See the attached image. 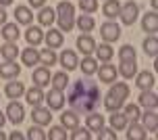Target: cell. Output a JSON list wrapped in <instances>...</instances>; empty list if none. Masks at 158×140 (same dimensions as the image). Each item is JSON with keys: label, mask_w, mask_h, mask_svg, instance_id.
I'll return each instance as SVG.
<instances>
[{"label": "cell", "mask_w": 158, "mask_h": 140, "mask_svg": "<svg viewBox=\"0 0 158 140\" xmlns=\"http://www.w3.org/2000/svg\"><path fill=\"white\" fill-rule=\"evenodd\" d=\"M64 98H67V102L71 105V109L77 115H87V113L96 111V107H98V102H100V90L89 79H77V82L71 84L69 94Z\"/></svg>", "instance_id": "6da1fadb"}, {"label": "cell", "mask_w": 158, "mask_h": 140, "mask_svg": "<svg viewBox=\"0 0 158 140\" xmlns=\"http://www.w3.org/2000/svg\"><path fill=\"white\" fill-rule=\"evenodd\" d=\"M56 21L60 31H71L75 27V4L69 0H60L56 7Z\"/></svg>", "instance_id": "7a4b0ae2"}, {"label": "cell", "mask_w": 158, "mask_h": 140, "mask_svg": "<svg viewBox=\"0 0 158 140\" xmlns=\"http://www.w3.org/2000/svg\"><path fill=\"white\" fill-rule=\"evenodd\" d=\"M137 15H139V4L135 0H127L125 4H121V11H118V17L125 25H133L137 21Z\"/></svg>", "instance_id": "3957f363"}, {"label": "cell", "mask_w": 158, "mask_h": 140, "mask_svg": "<svg viewBox=\"0 0 158 140\" xmlns=\"http://www.w3.org/2000/svg\"><path fill=\"white\" fill-rule=\"evenodd\" d=\"M4 115H6V119H8L13 125H19V124L25 119V109H23V105H21V102H17L15 98H13V101L6 105Z\"/></svg>", "instance_id": "277c9868"}, {"label": "cell", "mask_w": 158, "mask_h": 140, "mask_svg": "<svg viewBox=\"0 0 158 140\" xmlns=\"http://www.w3.org/2000/svg\"><path fill=\"white\" fill-rule=\"evenodd\" d=\"M100 36H102L104 42L112 44V42H117V40L121 38V27L110 19V21H106V23L100 25Z\"/></svg>", "instance_id": "5b68a950"}, {"label": "cell", "mask_w": 158, "mask_h": 140, "mask_svg": "<svg viewBox=\"0 0 158 140\" xmlns=\"http://www.w3.org/2000/svg\"><path fill=\"white\" fill-rule=\"evenodd\" d=\"M44 101L48 102V109L50 111H60L64 107V102H67V98H64V94L60 92V90H50V92L44 94Z\"/></svg>", "instance_id": "8992f818"}, {"label": "cell", "mask_w": 158, "mask_h": 140, "mask_svg": "<svg viewBox=\"0 0 158 140\" xmlns=\"http://www.w3.org/2000/svg\"><path fill=\"white\" fill-rule=\"evenodd\" d=\"M98 78H100V82H104V84H112L114 79H117L118 75V71L114 65H110V61H106L102 63V65H98Z\"/></svg>", "instance_id": "52a82bcc"}, {"label": "cell", "mask_w": 158, "mask_h": 140, "mask_svg": "<svg viewBox=\"0 0 158 140\" xmlns=\"http://www.w3.org/2000/svg\"><path fill=\"white\" fill-rule=\"evenodd\" d=\"M56 61H60V65H63L64 71H73V69H77V65H79L77 52H75V50H71V48L63 50V52H60V56H58Z\"/></svg>", "instance_id": "ba28073f"}, {"label": "cell", "mask_w": 158, "mask_h": 140, "mask_svg": "<svg viewBox=\"0 0 158 140\" xmlns=\"http://www.w3.org/2000/svg\"><path fill=\"white\" fill-rule=\"evenodd\" d=\"M77 48H79V52L83 56H87V55H94V50H96V40L89 36V34H81L77 38Z\"/></svg>", "instance_id": "9c48e42d"}, {"label": "cell", "mask_w": 158, "mask_h": 140, "mask_svg": "<svg viewBox=\"0 0 158 140\" xmlns=\"http://www.w3.org/2000/svg\"><path fill=\"white\" fill-rule=\"evenodd\" d=\"M135 84L139 90H152L154 84H156V78L152 71H137L135 73Z\"/></svg>", "instance_id": "30bf717a"}, {"label": "cell", "mask_w": 158, "mask_h": 140, "mask_svg": "<svg viewBox=\"0 0 158 140\" xmlns=\"http://www.w3.org/2000/svg\"><path fill=\"white\" fill-rule=\"evenodd\" d=\"M31 119H33V124H38V125H48L52 121V113H50V109H46V107L35 105L33 111H31Z\"/></svg>", "instance_id": "8fae6325"}, {"label": "cell", "mask_w": 158, "mask_h": 140, "mask_svg": "<svg viewBox=\"0 0 158 140\" xmlns=\"http://www.w3.org/2000/svg\"><path fill=\"white\" fill-rule=\"evenodd\" d=\"M21 73V65H17L15 61L0 63V78L2 79H17Z\"/></svg>", "instance_id": "7c38bea8"}, {"label": "cell", "mask_w": 158, "mask_h": 140, "mask_svg": "<svg viewBox=\"0 0 158 140\" xmlns=\"http://www.w3.org/2000/svg\"><path fill=\"white\" fill-rule=\"evenodd\" d=\"M142 119V125L148 130V132H156L158 130V115H156V109H146L139 115Z\"/></svg>", "instance_id": "4fadbf2b"}, {"label": "cell", "mask_w": 158, "mask_h": 140, "mask_svg": "<svg viewBox=\"0 0 158 140\" xmlns=\"http://www.w3.org/2000/svg\"><path fill=\"white\" fill-rule=\"evenodd\" d=\"M25 40L29 46H38L44 42V31L38 25H27V31H25Z\"/></svg>", "instance_id": "5bb4252c"}, {"label": "cell", "mask_w": 158, "mask_h": 140, "mask_svg": "<svg viewBox=\"0 0 158 140\" xmlns=\"http://www.w3.org/2000/svg\"><path fill=\"white\" fill-rule=\"evenodd\" d=\"M50 78H52V73H50V69H48L46 65L38 67V69L33 71V75H31V79L35 82L38 88H46V86L50 84Z\"/></svg>", "instance_id": "9a60e30c"}, {"label": "cell", "mask_w": 158, "mask_h": 140, "mask_svg": "<svg viewBox=\"0 0 158 140\" xmlns=\"http://www.w3.org/2000/svg\"><path fill=\"white\" fill-rule=\"evenodd\" d=\"M137 105H139V107H143V109H156V107H158V96H156V92H154V90H142Z\"/></svg>", "instance_id": "2e32d148"}, {"label": "cell", "mask_w": 158, "mask_h": 140, "mask_svg": "<svg viewBox=\"0 0 158 140\" xmlns=\"http://www.w3.org/2000/svg\"><path fill=\"white\" fill-rule=\"evenodd\" d=\"M87 119H85V128L89 132H100L104 128V117L98 113V111H92V113H87Z\"/></svg>", "instance_id": "e0dca14e"}, {"label": "cell", "mask_w": 158, "mask_h": 140, "mask_svg": "<svg viewBox=\"0 0 158 140\" xmlns=\"http://www.w3.org/2000/svg\"><path fill=\"white\" fill-rule=\"evenodd\" d=\"M142 29L146 31V34H156L158 31V15H156V11H150V13L143 15Z\"/></svg>", "instance_id": "ac0fdd59"}, {"label": "cell", "mask_w": 158, "mask_h": 140, "mask_svg": "<svg viewBox=\"0 0 158 140\" xmlns=\"http://www.w3.org/2000/svg\"><path fill=\"white\" fill-rule=\"evenodd\" d=\"M44 40H46V46L48 48H60L63 46V31L60 29H48L46 34H44Z\"/></svg>", "instance_id": "d6986e66"}, {"label": "cell", "mask_w": 158, "mask_h": 140, "mask_svg": "<svg viewBox=\"0 0 158 140\" xmlns=\"http://www.w3.org/2000/svg\"><path fill=\"white\" fill-rule=\"evenodd\" d=\"M148 130L137 121H129V130H127V140H146Z\"/></svg>", "instance_id": "ffe728a7"}, {"label": "cell", "mask_w": 158, "mask_h": 140, "mask_svg": "<svg viewBox=\"0 0 158 140\" xmlns=\"http://www.w3.org/2000/svg\"><path fill=\"white\" fill-rule=\"evenodd\" d=\"M15 19H17V23H21V25H31V21H33L31 8L25 7V4H19L15 8Z\"/></svg>", "instance_id": "44dd1931"}, {"label": "cell", "mask_w": 158, "mask_h": 140, "mask_svg": "<svg viewBox=\"0 0 158 140\" xmlns=\"http://www.w3.org/2000/svg\"><path fill=\"white\" fill-rule=\"evenodd\" d=\"M25 101L29 102L31 107H35V105H42L44 102V88H38V86H33V88H29V90H25Z\"/></svg>", "instance_id": "7402d4cb"}, {"label": "cell", "mask_w": 158, "mask_h": 140, "mask_svg": "<svg viewBox=\"0 0 158 140\" xmlns=\"http://www.w3.org/2000/svg\"><path fill=\"white\" fill-rule=\"evenodd\" d=\"M19 56H21L23 65H27V67H35L40 63V50L38 48H25L23 52H19Z\"/></svg>", "instance_id": "603a6c76"}, {"label": "cell", "mask_w": 158, "mask_h": 140, "mask_svg": "<svg viewBox=\"0 0 158 140\" xmlns=\"http://www.w3.org/2000/svg\"><path fill=\"white\" fill-rule=\"evenodd\" d=\"M25 92V86L23 82H6V86H4V94H6L8 98H21Z\"/></svg>", "instance_id": "cb8c5ba5"}, {"label": "cell", "mask_w": 158, "mask_h": 140, "mask_svg": "<svg viewBox=\"0 0 158 140\" xmlns=\"http://www.w3.org/2000/svg\"><path fill=\"white\" fill-rule=\"evenodd\" d=\"M38 21H40V25L50 27V25L56 21V11H54V8H50V7H42V8H40V13H38Z\"/></svg>", "instance_id": "d4e9b609"}, {"label": "cell", "mask_w": 158, "mask_h": 140, "mask_svg": "<svg viewBox=\"0 0 158 140\" xmlns=\"http://www.w3.org/2000/svg\"><path fill=\"white\" fill-rule=\"evenodd\" d=\"M60 125H63L64 130H73V128H77L79 125V115L75 111H63V115H60Z\"/></svg>", "instance_id": "484cf974"}, {"label": "cell", "mask_w": 158, "mask_h": 140, "mask_svg": "<svg viewBox=\"0 0 158 140\" xmlns=\"http://www.w3.org/2000/svg\"><path fill=\"white\" fill-rule=\"evenodd\" d=\"M50 84H52V88H54V90L64 92V88L69 86V75H67V71H56V73H52Z\"/></svg>", "instance_id": "4316f807"}, {"label": "cell", "mask_w": 158, "mask_h": 140, "mask_svg": "<svg viewBox=\"0 0 158 140\" xmlns=\"http://www.w3.org/2000/svg\"><path fill=\"white\" fill-rule=\"evenodd\" d=\"M77 67L83 71V75H94L96 69H98V63H96V59L92 55H87V56H83V59L79 61Z\"/></svg>", "instance_id": "83f0119b"}, {"label": "cell", "mask_w": 158, "mask_h": 140, "mask_svg": "<svg viewBox=\"0 0 158 140\" xmlns=\"http://www.w3.org/2000/svg\"><path fill=\"white\" fill-rule=\"evenodd\" d=\"M96 59L98 61H102V63H106V61H112V46L108 44V42H104V44H96Z\"/></svg>", "instance_id": "f1b7e54d"}, {"label": "cell", "mask_w": 158, "mask_h": 140, "mask_svg": "<svg viewBox=\"0 0 158 140\" xmlns=\"http://www.w3.org/2000/svg\"><path fill=\"white\" fill-rule=\"evenodd\" d=\"M0 34H2V38L6 40V42H15V40H19V36H21V31H19V25H17V23H4Z\"/></svg>", "instance_id": "f546056e"}, {"label": "cell", "mask_w": 158, "mask_h": 140, "mask_svg": "<svg viewBox=\"0 0 158 140\" xmlns=\"http://www.w3.org/2000/svg\"><path fill=\"white\" fill-rule=\"evenodd\" d=\"M75 25L79 27V31H83V34H87V31H92L96 27V21H94V17L92 15H79L77 19H75Z\"/></svg>", "instance_id": "4dcf8cb0"}, {"label": "cell", "mask_w": 158, "mask_h": 140, "mask_svg": "<svg viewBox=\"0 0 158 140\" xmlns=\"http://www.w3.org/2000/svg\"><path fill=\"white\" fill-rule=\"evenodd\" d=\"M0 56H4V61H15L19 56V46L15 42H6L0 46Z\"/></svg>", "instance_id": "1f68e13d"}, {"label": "cell", "mask_w": 158, "mask_h": 140, "mask_svg": "<svg viewBox=\"0 0 158 140\" xmlns=\"http://www.w3.org/2000/svg\"><path fill=\"white\" fill-rule=\"evenodd\" d=\"M118 11H121V2L118 0H106L104 7H102V13H104L106 19H117Z\"/></svg>", "instance_id": "d6a6232c"}, {"label": "cell", "mask_w": 158, "mask_h": 140, "mask_svg": "<svg viewBox=\"0 0 158 140\" xmlns=\"http://www.w3.org/2000/svg\"><path fill=\"white\" fill-rule=\"evenodd\" d=\"M117 71L125 79H131V78H135V73H137V63H135V61H123Z\"/></svg>", "instance_id": "836d02e7"}, {"label": "cell", "mask_w": 158, "mask_h": 140, "mask_svg": "<svg viewBox=\"0 0 158 140\" xmlns=\"http://www.w3.org/2000/svg\"><path fill=\"white\" fill-rule=\"evenodd\" d=\"M143 52L148 56H156L158 55V38L156 34H150L148 38H143Z\"/></svg>", "instance_id": "e575fe53"}, {"label": "cell", "mask_w": 158, "mask_h": 140, "mask_svg": "<svg viewBox=\"0 0 158 140\" xmlns=\"http://www.w3.org/2000/svg\"><path fill=\"white\" fill-rule=\"evenodd\" d=\"M108 92H112L114 96H118L121 101L125 102L127 98H129V92H131V90H129V86H127L125 82H117V79H114V84H112V88L108 90Z\"/></svg>", "instance_id": "d590c367"}, {"label": "cell", "mask_w": 158, "mask_h": 140, "mask_svg": "<svg viewBox=\"0 0 158 140\" xmlns=\"http://www.w3.org/2000/svg\"><path fill=\"white\" fill-rule=\"evenodd\" d=\"M125 102L121 101L118 96H114L112 92H108L106 96H104V107H106V111L108 113H112V111H121V107H123Z\"/></svg>", "instance_id": "8d00e7d4"}, {"label": "cell", "mask_w": 158, "mask_h": 140, "mask_svg": "<svg viewBox=\"0 0 158 140\" xmlns=\"http://www.w3.org/2000/svg\"><path fill=\"white\" fill-rule=\"evenodd\" d=\"M110 128H112V130H117V132L125 130V128H127L125 113H121V111H112V115H110Z\"/></svg>", "instance_id": "74e56055"}, {"label": "cell", "mask_w": 158, "mask_h": 140, "mask_svg": "<svg viewBox=\"0 0 158 140\" xmlns=\"http://www.w3.org/2000/svg\"><path fill=\"white\" fill-rule=\"evenodd\" d=\"M125 117L127 121H139V115H142V111H139V105H133V102H129L125 105Z\"/></svg>", "instance_id": "f35d334b"}, {"label": "cell", "mask_w": 158, "mask_h": 140, "mask_svg": "<svg viewBox=\"0 0 158 140\" xmlns=\"http://www.w3.org/2000/svg\"><path fill=\"white\" fill-rule=\"evenodd\" d=\"M56 52L52 50V48H44V50H40V63H44L46 67H50V65H54L56 63Z\"/></svg>", "instance_id": "ab89813d"}, {"label": "cell", "mask_w": 158, "mask_h": 140, "mask_svg": "<svg viewBox=\"0 0 158 140\" xmlns=\"http://www.w3.org/2000/svg\"><path fill=\"white\" fill-rule=\"evenodd\" d=\"M118 59H121V63L123 61H135L137 59V52H135V48L131 44H125V46H121V50H118Z\"/></svg>", "instance_id": "60d3db41"}, {"label": "cell", "mask_w": 158, "mask_h": 140, "mask_svg": "<svg viewBox=\"0 0 158 140\" xmlns=\"http://www.w3.org/2000/svg\"><path fill=\"white\" fill-rule=\"evenodd\" d=\"M69 138H71V140H89V138H92V132H89L87 128L77 125V128H73V132H71Z\"/></svg>", "instance_id": "b9f144b4"}, {"label": "cell", "mask_w": 158, "mask_h": 140, "mask_svg": "<svg viewBox=\"0 0 158 140\" xmlns=\"http://www.w3.org/2000/svg\"><path fill=\"white\" fill-rule=\"evenodd\" d=\"M25 138H29V140H44V138H46V132L42 130V125L35 124L33 128L27 130V136H25Z\"/></svg>", "instance_id": "7bdbcfd3"}, {"label": "cell", "mask_w": 158, "mask_h": 140, "mask_svg": "<svg viewBox=\"0 0 158 140\" xmlns=\"http://www.w3.org/2000/svg\"><path fill=\"white\" fill-rule=\"evenodd\" d=\"M50 140H67V132H64V128L63 125H54L50 132L46 134Z\"/></svg>", "instance_id": "ee69618b"}, {"label": "cell", "mask_w": 158, "mask_h": 140, "mask_svg": "<svg viewBox=\"0 0 158 140\" xmlns=\"http://www.w3.org/2000/svg\"><path fill=\"white\" fill-rule=\"evenodd\" d=\"M79 8L83 11V13H96V8H98V0H79Z\"/></svg>", "instance_id": "f6af8a7d"}, {"label": "cell", "mask_w": 158, "mask_h": 140, "mask_svg": "<svg viewBox=\"0 0 158 140\" xmlns=\"http://www.w3.org/2000/svg\"><path fill=\"white\" fill-rule=\"evenodd\" d=\"M98 138L100 140H117V132H114L112 128H102V130L98 132Z\"/></svg>", "instance_id": "bcb514c9"}, {"label": "cell", "mask_w": 158, "mask_h": 140, "mask_svg": "<svg viewBox=\"0 0 158 140\" xmlns=\"http://www.w3.org/2000/svg\"><path fill=\"white\" fill-rule=\"evenodd\" d=\"M46 7V0H29V8H42Z\"/></svg>", "instance_id": "7dc6e473"}, {"label": "cell", "mask_w": 158, "mask_h": 140, "mask_svg": "<svg viewBox=\"0 0 158 140\" xmlns=\"http://www.w3.org/2000/svg\"><path fill=\"white\" fill-rule=\"evenodd\" d=\"M6 138H10V140H23V138H25V134H21V132H10Z\"/></svg>", "instance_id": "c3c4849f"}, {"label": "cell", "mask_w": 158, "mask_h": 140, "mask_svg": "<svg viewBox=\"0 0 158 140\" xmlns=\"http://www.w3.org/2000/svg\"><path fill=\"white\" fill-rule=\"evenodd\" d=\"M6 23V11H4V7H0V25Z\"/></svg>", "instance_id": "681fc988"}, {"label": "cell", "mask_w": 158, "mask_h": 140, "mask_svg": "<svg viewBox=\"0 0 158 140\" xmlns=\"http://www.w3.org/2000/svg\"><path fill=\"white\" fill-rule=\"evenodd\" d=\"M6 124V115H4V113H2V111H0V128H2V125Z\"/></svg>", "instance_id": "f907efd6"}, {"label": "cell", "mask_w": 158, "mask_h": 140, "mask_svg": "<svg viewBox=\"0 0 158 140\" xmlns=\"http://www.w3.org/2000/svg\"><path fill=\"white\" fill-rule=\"evenodd\" d=\"M8 4H13V0H0V7H8Z\"/></svg>", "instance_id": "816d5d0a"}, {"label": "cell", "mask_w": 158, "mask_h": 140, "mask_svg": "<svg viewBox=\"0 0 158 140\" xmlns=\"http://www.w3.org/2000/svg\"><path fill=\"white\" fill-rule=\"evenodd\" d=\"M150 2H152V7H154V8L158 7V0H150Z\"/></svg>", "instance_id": "f5cc1de1"}, {"label": "cell", "mask_w": 158, "mask_h": 140, "mask_svg": "<svg viewBox=\"0 0 158 140\" xmlns=\"http://www.w3.org/2000/svg\"><path fill=\"white\" fill-rule=\"evenodd\" d=\"M0 140H6V134L4 132H0Z\"/></svg>", "instance_id": "db71d44e"}]
</instances>
